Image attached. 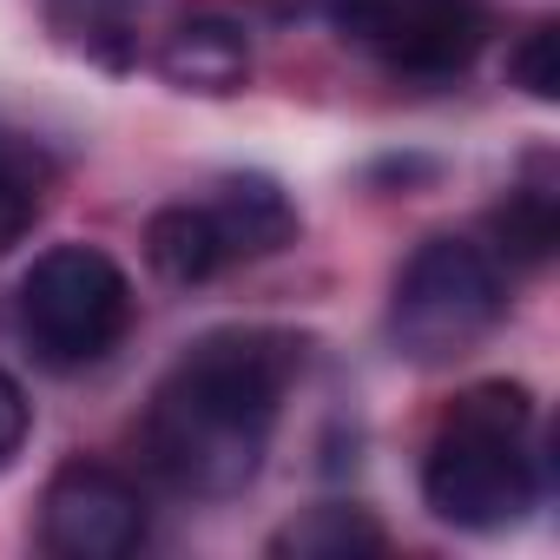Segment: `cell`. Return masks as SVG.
<instances>
[{"instance_id":"obj_1","label":"cell","mask_w":560,"mask_h":560,"mask_svg":"<svg viewBox=\"0 0 560 560\" xmlns=\"http://www.w3.org/2000/svg\"><path fill=\"white\" fill-rule=\"evenodd\" d=\"M304 370V343L291 330H211L198 337L139 422L145 468L191 501H231L264 475L291 376Z\"/></svg>"},{"instance_id":"obj_2","label":"cell","mask_w":560,"mask_h":560,"mask_svg":"<svg viewBox=\"0 0 560 560\" xmlns=\"http://www.w3.org/2000/svg\"><path fill=\"white\" fill-rule=\"evenodd\" d=\"M540 442H534V396L521 383H475L462 389L422 455V501L435 521L462 534H508L540 501Z\"/></svg>"},{"instance_id":"obj_3","label":"cell","mask_w":560,"mask_h":560,"mask_svg":"<svg viewBox=\"0 0 560 560\" xmlns=\"http://www.w3.org/2000/svg\"><path fill=\"white\" fill-rule=\"evenodd\" d=\"M508 317V277L501 257L475 237H422L389 291V343L396 357L442 370L488 343Z\"/></svg>"},{"instance_id":"obj_4","label":"cell","mask_w":560,"mask_h":560,"mask_svg":"<svg viewBox=\"0 0 560 560\" xmlns=\"http://www.w3.org/2000/svg\"><path fill=\"white\" fill-rule=\"evenodd\" d=\"M132 324V277L100 244H54L21 277V330L40 363L86 370Z\"/></svg>"},{"instance_id":"obj_5","label":"cell","mask_w":560,"mask_h":560,"mask_svg":"<svg viewBox=\"0 0 560 560\" xmlns=\"http://www.w3.org/2000/svg\"><path fill=\"white\" fill-rule=\"evenodd\" d=\"M145 540V494L106 462H60L40 488V547L54 560H126Z\"/></svg>"},{"instance_id":"obj_6","label":"cell","mask_w":560,"mask_h":560,"mask_svg":"<svg viewBox=\"0 0 560 560\" xmlns=\"http://www.w3.org/2000/svg\"><path fill=\"white\" fill-rule=\"evenodd\" d=\"M350 40L409 80H455L488 40V14L475 0H383Z\"/></svg>"},{"instance_id":"obj_7","label":"cell","mask_w":560,"mask_h":560,"mask_svg":"<svg viewBox=\"0 0 560 560\" xmlns=\"http://www.w3.org/2000/svg\"><path fill=\"white\" fill-rule=\"evenodd\" d=\"M159 80L191 93V100L244 93V80H250V34H244V21H231L218 8L172 21V34L159 40Z\"/></svg>"},{"instance_id":"obj_8","label":"cell","mask_w":560,"mask_h":560,"mask_svg":"<svg viewBox=\"0 0 560 560\" xmlns=\"http://www.w3.org/2000/svg\"><path fill=\"white\" fill-rule=\"evenodd\" d=\"M211 224H218V244L231 264H257V257H277L284 244H298L304 218L291 205V191L277 185L270 172H224L205 198Z\"/></svg>"},{"instance_id":"obj_9","label":"cell","mask_w":560,"mask_h":560,"mask_svg":"<svg viewBox=\"0 0 560 560\" xmlns=\"http://www.w3.org/2000/svg\"><path fill=\"white\" fill-rule=\"evenodd\" d=\"M383 547H389V534L363 501H317L270 534L277 560H357V553H383Z\"/></svg>"},{"instance_id":"obj_10","label":"cell","mask_w":560,"mask_h":560,"mask_svg":"<svg viewBox=\"0 0 560 560\" xmlns=\"http://www.w3.org/2000/svg\"><path fill=\"white\" fill-rule=\"evenodd\" d=\"M145 264L165 277V284L191 291V284H211L231 257H224L218 224H211L205 205H165V211L145 218Z\"/></svg>"},{"instance_id":"obj_11","label":"cell","mask_w":560,"mask_h":560,"mask_svg":"<svg viewBox=\"0 0 560 560\" xmlns=\"http://www.w3.org/2000/svg\"><path fill=\"white\" fill-rule=\"evenodd\" d=\"M494 257L508 264H547L560 244V185L547 178V159L527 165V178L494 205Z\"/></svg>"},{"instance_id":"obj_12","label":"cell","mask_w":560,"mask_h":560,"mask_svg":"<svg viewBox=\"0 0 560 560\" xmlns=\"http://www.w3.org/2000/svg\"><path fill=\"white\" fill-rule=\"evenodd\" d=\"M54 21L67 40H80L86 54H100L106 67L126 60V27H132V8L139 0H47Z\"/></svg>"},{"instance_id":"obj_13","label":"cell","mask_w":560,"mask_h":560,"mask_svg":"<svg viewBox=\"0 0 560 560\" xmlns=\"http://www.w3.org/2000/svg\"><path fill=\"white\" fill-rule=\"evenodd\" d=\"M40 211V165L27 145H14L8 132H0V250H8Z\"/></svg>"},{"instance_id":"obj_14","label":"cell","mask_w":560,"mask_h":560,"mask_svg":"<svg viewBox=\"0 0 560 560\" xmlns=\"http://www.w3.org/2000/svg\"><path fill=\"white\" fill-rule=\"evenodd\" d=\"M508 73H514V86H521L527 100L553 106V100H560V27H553V21L527 27L521 47L508 54Z\"/></svg>"},{"instance_id":"obj_15","label":"cell","mask_w":560,"mask_h":560,"mask_svg":"<svg viewBox=\"0 0 560 560\" xmlns=\"http://www.w3.org/2000/svg\"><path fill=\"white\" fill-rule=\"evenodd\" d=\"M27 429H34V409H27V389L0 370V468H8L21 448H27Z\"/></svg>"}]
</instances>
